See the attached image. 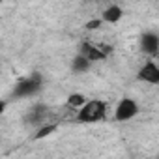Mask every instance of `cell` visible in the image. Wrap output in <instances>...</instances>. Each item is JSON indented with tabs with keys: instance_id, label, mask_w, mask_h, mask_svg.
Returning a JSON list of instances; mask_svg holds the SVG:
<instances>
[{
	"instance_id": "1",
	"label": "cell",
	"mask_w": 159,
	"mask_h": 159,
	"mask_svg": "<svg viewBox=\"0 0 159 159\" xmlns=\"http://www.w3.org/2000/svg\"><path fill=\"white\" fill-rule=\"evenodd\" d=\"M105 111H107V105L99 99H90L86 101V105L83 109H79V114H77V120L81 124H90V122H98L105 116Z\"/></svg>"
},
{
	"instance_id": "2",
	"label": "cell",
	"mask_w": 159,
	"mask_h": 159,
	"mask_svg": "<svg viewBox=\"0 0 159 159\" xmlns=\"http://www.w3.org/2000/svg\"><path fill=\"white\" fill-rule=\"evenodd\" d=\"M137 112H139V105H137L133 99L124 98V99H120V103L116 105L114 120H118V122H127V120H131Z\"/></svg>"
},
{
	"instance_id": "3",
	"label": "cell",
	"mask_w": 159,
	"mask_h": 159,
	"mask_svg": "<svg viewBox=\"0 0 159 159\" xmlns=\"http://www.w3.org/2000/svg\"><path fill=\"white\" fill-rule=\"evenodd\" d=\"M41 86V77L39 73H34L30 75L28 79H23V81L17 84L15 88V96L17 98H25V96H30V94H36Z\"/></svg>"
},
{
	"instance_id": "4",
	"label": "cell",
	"mask_w": 159,
	"mask_h": 159,
	"mask_svg": "<svg viewBox=\"0 0 159 159\" xmlns=\"http://www.w3.org/2000/svg\"><path fill=\"white\" fill-rule=\"evenodd\" d=\"M139 81L148 83V84H159V67L153 62H146L140 69H139Z\"/></svg>"
},
{
	"instance_id": "5",
	"label": "cell",
	"mask_w": 159,
	"mask_h": 159,
	"mask_svg": "<svg viewBox=\"0 0 159 159\" xmlns=\"http://www.w3.org/2000/svg\"><path fill=\"white\" fill-rule=\"evenodd\" d=\"M81 52H83V56H86L90 62H92V60H103V58L107 56V51L101 49V47L96 45V43H83Z\"/></svg>"
},
{
	"instance_id": "6",
	"label": "cell",
	"mask_w": 159,
	"mask_h": 159,
	"mask_svg": "<svg viewBox=\"0 0 159 159\" xmlns=\"http://www.w3.org/2000/svg\"><path fill=\"white\" fill-rule=\"evenodd\" d=\"M140 49H142V52H146V54L157 52V49H159V38H157L153 32L142 34V38H140Z\"/></svg>"
},
{
	"instance_id": "7",
	"label": "cell",
	"mask_w": 159,
	"mask_h": 159,
	"mask_svg": "<svg viewBox=\"0 0 159 159\" xmlns=\"http://www.w3.org/2000/svg\"><path fill=\"white\" fill-rule=\"evenodd\" d=\"M122 15H124V11H122V8L120 6H109L105 11H103V21L105 23H111V25H114V23H118L120 19H122Z\"/></svg>"
},
{
	"instance_id": "8",
	"label": "cell",
	"mask_w": 159,
	"mask_h": 159,
	"mask_svg": "<svg viewBox=\"0 0 159 159\" xmlns=\"http://www.w3.org/2000/svg\"><path fill=\"white\" fill-rule=\"evenodd\" d=\"M84 105H86V99L81 94H71L67 98V107H71V109H83Z\"/></svg>"
},
{
	"instance_id": "9",
	"label": "cell",
	"mask_w": 159,
	"mask_h": 159,
	"mask_svg": "<svg viewBox=\"0 0 159 159\" xmlns=\"http://www.w3.org/2000/svg\"><path fill=\"white\" fill-rule=\"evenodd\" d=\"M88 67H90V60L86 56H83V54L73 60V69H77V71H86Z\"/></svg>"
},
{
	"instance_id": "10",
	"label": "cell",
	"mask_w": 159,
	"mask_h": 159,
	"mask_svg": "<svg viewBox=\"0 0 159 159\" xmlns=\"http://www.w3.org/2000/svg\"><path fill=\"white\" fill-rule=\"evenodd\" d=\"M56 131V125L54 124H51V125H43L38 133H36V139H45V137H49L51 133H54Z\"/></svg>"
},
{
	"instance_id": "11",
	"label": "cell",
	"mask_w": 159,
	"mask_h": 159,
	"mask_svg": "<svg viewBox=\"0 0 159 159\" xmlns=\"http://www.w3.org/2000/svg\"><path fill=\"white\" fill-rule=\"evenodd\" d=\"M43 116H45V107H34L32 109V112H30V118H32V122H38V120H43Z\"/></svg>"
},
{
	"instance_id": "12",
	"label": "cell",
	"mask_w": 159,
	"mask_h": 159,
	"mask_svg": "<svg viewBox=\"0 0 159 159\" xmlns=\"http://www.w3.org/2000/svg\"><path fill=\"white\" fill-rule=\"evenodd\" d=\"M101 23H103V19H96V21H90V23L86 25V28H88V30H94V28H99V26H101Z\"/></svg>"
},
{
	"instance_id": "13",
	"label": "cell",
	"mask_w": 159,
	"mask_h": 159,
	"mask_svg": "<svg viewBox=\"0 0 159 159\" xmlns=\"http://www.w3.org/2000/svg\"><path fill=\"white\" fill-rule=\"evenodd\" d=\"M4 109H6V101H2V103H0V112H4Z\"/></svg>"
},
{
	"instance_id": "14",
	"label": "cell",
	"mask_w": 159,
	"mask_h": 159,
	"mask_svg": "<svg viewBox=\"0 0 159 159\" xmlns=\"http://www.w3.org/2000/svg\"><path fill=\"white\" fill-rule=\"evenodd\" d=\"M157 67H159V64H157Z\"/></svg>"
}]
</instances>
